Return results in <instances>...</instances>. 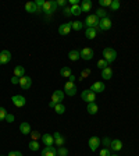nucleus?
I'll use <instances>...</instances> for the list:
<instances>
[{"mask_svg":"<svg viewBox=\"0 0 139 156\" xmlns=\"http://www.w3.org/2000/svg\"><path fill=\"white\" fill-rule=\"evenodd\" d=\"M103 58L109 63V64H111V63L117 58V52L113 48H104L103 49Z\"/></svg>","mask_w":139,"mask_h":156,"instance_id":"f257e3e1","label":"nucleus"},{"mask_svg":"<svg viewBox=\"0 0 139 156\" xmlns=\"http://www.w3.org/2000/svg\"><path fill=\"white\" fill-rule=\"evenodd\" d=\"M99 21L100 20L97 18L96 14H91V16H88L86 20H85V25H86V28H97Z\"/></svg>","mask_w":139,"mask_h":156,"instance_id":"f03ea898","label":"nucleus"},{"mask_svg":"<svg viewBox=\"0 0 139 156\" xmlns=\"http://www.w3.org/2000/svg\"><path fill=\"white\" fill-rule=\"evenodd\" d=\"M42 10L45 11V13H47V14H52V13H54L56 10H57V3H56V2H52V0H47V2H45Z\"/></svg>","mask_w":139,"mask_h":156,"instance_id":"7ed1b4c3","label":"nucleus"},{"mask_svg":"<svg viewBox=\"0 0 139 156\" xmlns=\"http://www.w3.org/2000/svg\"><path fill=\"white\" fill-rule=\"evenodd\" d=\"M64 94L68 95V96H74V95L77 94V87H75L74 82H71V81L65 82V85H64Z\"/></svg>","mask_w":139,"mask_h":156,"instance_id":"20e7f679","label":"nucleus"},{"mask_svg":"<svg viewBox=\"0 0 139 156\" xmlns=\"http://www.w3.org/2000/svg\"><path fill=\"white\" fill-rule=\"evenodd\" d=\"M82 99H84L85 102H88V103H92V102L96 101V94L95 92H92L91 89H86V91H84L81 94Z\"/></svg>","mask_w":139,"mask_h":156,"instance_id":"39448f33","label":"nucleus"},{"mask_svg":"<svg viewBox=\"0 0 139 156\" xmlns=\"http://www.w3.org/2000/svg\"><path fill=\"white\" fill-rule=\"evenodd\" d=\"M97 28H99V31H109V29L111 28V20L109 18V17H106V18H102L100 21H99V25H97Z\"/></svg>","mask_w":139,"mask_h":156,"instance_id":"423d86ee","label":"nucleus"},{"mask_svg":"<svg viewBox=\"0 0 139 156\" xmlns=\"http://www.w3.org/2000/svg\"><path fill=\"white\" fill-rule=\"evenodd\" d=\"M81 58L82 60H86V62H89V60H92V58H93V50H92L91 48H84L81 50Z\"/></svg>","mask_w":139,"mask_h":156,"instance_id":"0eeeda50","label":"nucleus"},{"mask_svg":"<svg viewBox=\"0 0 139 156\" xmlns=\"http://www.w3.org/2000/svg\"><path fill=\"white\" fill-rule=\"evenodd\" d=\"M64 91H60V89H57V91H54L52 94V102H54L56 105L57 103H61V101H64Z\"/></svg>","mask_w":139,"mask_h":156,"instance_id":"6e6552de","label":"nucleus"},{"mask_svg":"<svg viewBox=\"0 0 139 156\" xmlns=\"http://www.w3.org/2000/svg\"><path fill=\"white\" fill-rule=\"evenodd\" d=\"M11 101H13L14 106H17V107H24L26 103L25 98H24L23 95H14V96L11 98Z\"/></svg>","mask_w":139,"mask_h":156,"instance_id":"1a4fd4ad","label":"nucleus"},{"mask_svg":"<svg viewBox=\"0 0 139 156\" xmlns=\"http://www.w3.org/2000/svg\"><path fill=\"white\" fill-rule=\"evenodd\" d=\"M31 85H32V80L28 75H24V77L19 78V87H21V89H29Z\"/></svg>","mask_w":139,"mask_h":156,"instance_id":"9d476101","label":"nucleus"},{"mask_svg":"<svg viewBox=\"0 0 139 156\" xmlns=\"http://www.w3.org/2000/svg\"><path fill=\"white\" fill-rule=\"evenodd\" d=\"M89 148H91V151H96L99 146L102 145V140L99 138V136H92V138H89Z\"/></svg>","mask_w":139,"mask_h":156,"instance_id":"9b49d317","label":"nucleus"},{"mask_svg":"<svg viewBox=\"0 0 139 156\" xmlns=\"http://www.w3.org/2000/svg\"><path fill=\"white\" fill-rule=\"evenodd\" d=\"M71 23H64V24H61V25L58 27V34L60 35H63V36H65V35H68L70 34V31H71Z\"/></svg>","mask_w":139,"mask_h":156,"instance_id":"f8f14e48","label":"nucleus"},{"mask_svg":"<svg viewBox=\"0 0 139 156\" xmlns=\"http://www.w3.org/2000/svg\"><path fill=\"white\" fill-rule=\"evenodd\" d=\"M11 60V53L9 50H2L0 52V66L2 64H7Z\"/></svg>","mask_w":139,"mask_h":156,"instance_id":"ddd939ff","label":"nucleus"},{"mask_svg":"<svg viewBox=\"0 0 139 156\" xmlns=\"http://www.w3.org/2000/svg\"><path fill=\"white\" fill-rule=\"evenodd\" d=\"M40 156H57V149L54 146H46L45 149L40 152Z\"/></svg>","mask_w":139,"mask_h":156,"instance_id":"4468645a","label":"nucleus"},{"mask_svg":"<svg viewBox=\"0 0 139 156\" xmlns=\"http://www.w3.org/2000/svg\"><path fill=\"white\" fill-rule=\"evenodd\" d=\"M104 89H106V87H104V84H103L102 81L95 82V84L91 87V91L95 92V94H97V92H103Z\"/></svg>","mask_w":139,"mask_h":156,"instance_id":"2eb2a0df","label":"nucleus"},{"mask_svg":"<svg viewBox=\"0 0 139 156\" xmlns=\"http://www.w3.org/2000/svg\"><path fill=\"white\" fill-rule=\"evenodd\" d=\"M42 142H43V145H46V146H52L53 144H54V138H53V135H50V134H43Z\"/></svg>","mask_w":139,"mask_h":156,"instance_id":"dca6fc26","label":"nucleus"},{"mask_svg":"<svg viewBox=\"0 0 139 156\" xmlns=\"http://www.w3.org/2000/svg\"><path fill=\"white\" fill-rule=\"evenodd\" d=\"M97 32H99V28H86L85 36H86L88 39H95L97 36Z\"/></svg>","mask_w":139,"mask_h":156,"instance_id":"f3484780","label":"nucleus"},{"mask_svg":"<svg viewBox=\"0 0 139 156\" xmlns=\"http://www.w3.org/2000/svg\"><path fill=\"white\" fill-rule=\"evenodd\" d=\"M53 138H54V144L56 145H58V148H60V146H63L64 145V142H65V140H64V136L61 135V134L58 133H54L53 134Z\"/></svg>","mask_w":139,"mask_h":156,"instance_id":"a211bd4d","label":"nucleus"},{"mask_svg":"<svg viewBox=\"0 0 139 156\" xmlns=\"http://www.w3.org/2000/svg\"><path fill=\"white\" fill-rule=\"evenodd\" d=\"M110 149L114 151V152H118V151L123 149V142L120 140H113L110 144Z\"/></svg>","mask_w":139,"mask_h":156,"instance_id":"6ab92c4d","label":"nucleus"},{"mask_svg":"<svg viewBox=\"0 0 139 156\" xmlns=\"http://www.w3.org/2000/svg\"><path fill=\"white\" fill-rule=\"evenodd\" d=\"M25 10L28 11L29 14H33V13H39L38 7H36L35 2H28V3L25 4Z\"/></svg>","mask_w":139,"mask_h":156,"instance_id":"aec40b11","label":"nucleus"},{"mask_svg":"<svg viewBox=\"0 0 139 156\" xmlns=\"http://www.w3.org/2000/svg\"><path fill=\"white\" fill-rule=\"evenodd\" d=\"M81 9H82V13H88V11H91L92 10V2L91 0H84L81 2Z\"/></svg>","mask_w":139,"mask_h":156,"instance_id":"412c9836","label":"nucleus"},{"mask_svg":"<svg viewBox=\"0 0 139 156\" xmlns=\"http://www.w3.org/2000/svg\"><path fill=\"white\" fill-rule=\"evenodd\" d=\"M102 78L103 80H111L113 78V70H111V67H106L104 70H102Z\"/></svg>","mask_w":139,"mask_h":156,"instance_id":"4be33fe9","label":"nucleus"},{"mask_svg":"<svg viewBox=\"0 0 139 156\" xmlns=\"http://www.w3.org/2000/svg\"><path fill=\"white\" fill-rule=\"evenodd\" d=\"M19 131H21V134H24V135L31 134V126H29V123H21L19 124Z\"/></svg>","mask_w":139,"mask_h":156,"instance_id":"5701e85b","label":"nucleus"},{"mask_svg":"<svg viewBox=\"0 0 139 156\" xmlns=\"http://www.w3.org/2000/svg\"><path fill=\"white\" fill-rule=\"evenodd\" d=\"M68 58H70L71 62H77V60L81 58V53L78 52V50H70V53H68Z\"/></svg>","mask_w":139,"mask_h":156,"instance_id":"b1692460","label":"nucleus"},{"mask_svg":"<svg viewBox=\"0 0 139 156\" xmlns=\"http://www.w3.org/2000/svg\"><path fill=\"white\" fill-rule=\"evenodd\" d=\"M86 110H88V113L89 114H96L97 110H99V106H97L95 102H92V103H88Z\"/></svg>","mask_w":139,"mask_h":156,"instance_id":"393cba45","label":"nucleus"},{"mask_svg":"<svg viewBox=\"0 0 139 156\" xmlns=\"http://www.w3.org/2000/svg\"><path fill=\"white\" fill-rule=\"evenodd\" d=\"M14 75H16V77H18V78H21V77H24V75H25V70H24L23 66H17V67L14 68Z\"/></svg>","mask_w":139,"mask_h":156,"instance_id":"a878e982","label":"nucleus"},{"mask_svg":"<svg viewBox=\"0 0 139 156\" xmlns=\"http://www.w3.org/2000/svg\"><path fill=\"white\" fill-rule=\"evenodd\" d=\"M70 9H71V16H81L82 9H81V6H79V4H75V6H71Z\"/></svg>","mask_w":139,"mask_h":156,"instance_id":"bb28decb","label":"nucleus"},{"mask_svg":"<svg viewBox=\"0 0 139 156\" xmlns=\"http://www.w3.org/2000/svg\"><path fill=\"white\" fill-rule=\"evenodd\" d=\"M71 28L74 29V31H81V29L84 28V23H81V21H72Z\"/></svg>","mask_w":139,"mask_h":156,"instance_id":"cd10ccee","label":"nucleus"},{"mask_svg":"<svg viewBox=\"0 0 139 156\" xmlns=\"http://www.w3.org/2000/svg\"><path fill=\"white\" fill-rule=\"evenodd\" d=\"M60 74H61V77L68 78L70 75H72L71 68H70V67H61V70H60Z\"/></svg>","mask_w":139,"mask_h":156,"instance_id":"c85d7f7f","label":"nucleus"},{"mask_svg":"<svg viewBox=\"0 0 139 156\" xmlns=\"http://www.w3.org/2000/svg\"><path fill=\"white\" fill-rule=\"evenodd\" d=\"M54 112L57 114H64V112H65V106L64 105H61V103H57L54 106Z\"/></svg>","mask_w":139,"mask_h":156,"instance_id":"c756f323","label":"nucleus"},{"mask_svg":"<svg viewBox=\"0 0 139 156\" xmlns=\"http://www.w3.org/2000/svg\"><path fill=\"white\" fill-rule=\"evenodd\" d=\"M95 14H96V16H97V18H99V20H102V18H106V17H107V11H106V10H104V9H99V10H97V11H96V13H95Z\"/></svg>","mask_w":139,"mask_h":156,"instance_id":"7c9ffc66","label":"nucleus"},{"mask_svg":"<svg viewBox=\"0 0 139 156\" xmlns=\"http://www.w3.org/2000/svg\"><path fill=\"white\" fill-rule=\"evenodd\" d=\"M57 155L58 156H68V149L65 146H60L57 149Z\"/></svg>","mask_w":139,"mask_h":156,"instance_id":"2f4dec72","label":"nucleus"},{"mask_svg":"<svg viewBox=\"0 0 139 156\" xmlns=\"http://www.w3.org/2000/svg\"><path fill=\"white\" fill-rule=\"evenodd\" d=\"M109 63L106 62V60H104V58H100V60H99V62H97V67L100 68V70H104V68L106 67H109Z\"/></svg>","mask_w":139,"mask_h":156,"instance_id":"473e14b6","label":"nucleus"},{"mask_svg":"<svg viewBox=\"0 0 139 156\" xmlns=\"http://www.w3.org/2000/svg\"><path fill=\"white\" fill-rule=\"evenodd\" d=\"M28 148L31 151H38L39 149V142L38 141H31V142L28 144Z\"/></svg>","mask_w":139,"mask_h":156,"instance_id":"72a5a7b5","label":"nucleus"},{"mask_svg":"<svg viewBox=\"0 0 139 156\" xmlns=\"http://www.w3.org/2000/svg\"><path fill=\"white\" fill-rule=\"evenodd\" d=\"M120 2H118V0H114V2H111V6H110V9L113 10V11H116V10H118L120 9Z\"/></svg>","mask_w":139,"mask_h":156,"instance_id":"f704fd0d","label":"nucleus"},{"mask_svg":"<svg viewBox=\"0 0 139 156\" xmlns=\"http://www.w3.org/2000/svg\"><path fill=\"white\" fill-rule=\"evenodd\" d=\"M111 2H113V0H100V2H99V4H100L102 7H110L111 6Z\"/></svg>","mask_w":139,"mask_h":156,"instance_id":"c9c22d12","label":"nucleus"},{"mask_svg":"<svg viewBox=\"0 0 139 156\" xmlns=\"http://www.w3.org/2000/svg\"><path fill=\"white\" fill-rule=\"evenodd\" d=\"M6 116H7V112L4 107H0V121L6 120Z\"/></svg>","mask_w":139,"mask_h":156,"instance_id":"e433bc0d","label":"nucleus"},{"mask_svg":"<svg viewBox=\"0 0 139 156\" xmlns=\"http://www.w3.org/2000/svg\"><path fill=\"white\" fill-rule=\"evenodd\" d=\"M100 156H111V151L109 148H103L100 151Z\"/></svg>","mask_w":139,"mask_h":156,"instance_id":"4c0bfd02","label":"nucleus"},{"mask_svg":"<svg viewBox=\"0 0 139 156\" xmlns=\"http://www.w3.org/2000/svg\"><path fill=\"white\" fill-rule=\"evenodd\" d=\"M31 136H32V141H38L39 138H40V134H39L38 131H32V133H31Z\"/></svg>","mask_w":139,"mask_h":156,"instance_id":"58836bf2","label":"nucleus"},{"mask_svg":"<svg viewBox=\"0 0 139 156\" xmlns=\"http://www.w3.org/2000/svg\"><path fill=\"white\" fill-rule=\"evenodd\" d=\"M35 4H36V7H38V10L40 11V10H42V7H43V4H45V0H36Z\"/></svg>","mask_w":139,"mask_h":156,"instance_id":"ea45409f","label":"nucleus"},{"mask_svg":"<svg viewBox=\"0 0 139 156\" xmlns=\"http://www.w3.org/2000/svg\"><path fill=\"white\" fill-rule=\"evenodd\" d=\"M110 144H111L110 138H107V136H106V138H103V145L106 146V148H109V149H110Z\"/></svg>","mask_w":139,"mask_h":156,"instance_id":"a19ab883","label":"nucleus"},{"mask_svg":"<svg viewBox=\"0 0 139 156\" xmlns=\"http://www.w3.org/2000/svg\"><path fill=\"white\" fill-rule=\"evenodd\" d=\"M56 3H57V7H65V4H67V0H57Z\"/></svg>","mask_w":139,"mask_h":156,"instance_id":"79ce46f5","label":"nucleus"},{"mask_svg":"<svg viewBox=\"0 0 139 156\" xmlns=\"http://www.w3.org/2000/svg\"><path fill=\"white\" fill-rule=\"evenodd\" d=\"M6 121H7V123H13V121H14V116H13V114L7 113V116H6Z\"/></svg>","mask_w":139,"mask_h":156,"instance_id":"37998d69","label":"nucleus"},{"mask_svg":"<svg viewBox=\"0 0 139 156\" xmlns=\"http://www.w3.org/2000/svg\"><path fill=\"white\" fill-rule=\"evenodd\" d=\"M11 84H13V85H17V84H18V85H19V78L16 77V75H13V78H11Z\"/></svg>","mask_w":139,"mask_h":156,"instance_id":"c03bdc74","label":"nucleus"},{"mask_svg":"<svg viewBox=\"0 0 139 156\" xmlns=\"http://www.w3.org/2000/svg\"><path fill=\"white\" fill-rule=\"evenodd\" d=\"M9 156H23V153L19 152V151H11L9 153Z\"/></svg>","mask_w":139,"mask_h":156,"instance_id":"a18cd8bd","label":"nucleus"},{"mask_svg":"<svg viewBox=\"0 0 139 156\" xmlns=\"http://www.w3.org/2000/svg\"><path fill=\"white\" fill-rule=\"evenodd\" d=\"M89 74V70H84V71H82V74H81V78H79V80H84V77H86V75Z\"/></svg>","mask_w":139,"mask_h":156,"instance_id":"49530a36","label":"nucleus"},{"mask_svg":"<svg viewBox=\"0 0 139 156\" xmlns=\"http://www.w3.org/2000/svg\"><path fill=\"white\" fill-rule=\"evenodd\" d=\"M64 16H71V9L64 7Z\"/></svg>","mask_w":139,"mask_h":156,"instance_id":"de8ad7c7","label":"nucleus"},{"mask_svg":"<svg viewBox=\"0 0 139 156\" xmlns=\"http://www.w3.org/2000/svg\"><path fill=\"white\" fill-rule=\"evenodd\" d=\"M54 106H56V103H54V102L50 101V103H49V107H52V109H54Z\"/></svg>","mask_w":139,"mask_h":156,"instance_id":"09e8293b","label":"nucleus"},{"mask_svg":"<svg viewBox=\"0 0 139 156\" xmlns=\"http://www.w3.org/2000/svg\"><path fill=\"white\" fill-rule=\"evenodd\" d=\"M68 80H70L71 82H74L75 81V77H74V75H70V77H68Z\"/></svg>","mask_w":139,"mask_h":156,"instance_id":"8fccbe9b","label":"nucleus"},{"mask_svg":"<svg viewBox=\"0 0 139 156\" xmlns=\"http://www.w3.org/2000/svg\"><path fill=\"white\" fill-rule=\"evenodd\" d=\"M111 156H117V155H111Z\"/></svg>","mask_w":139,"mask_h":156,"instance_id":"3c124183","label":"nucleus"}]
</instances>
